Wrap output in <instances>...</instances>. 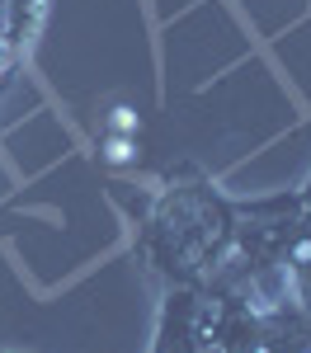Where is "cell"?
<instances>
[{
	"label": "cell",
	"instance_id": "obj_2",
	"mask_svg": "<svg viewBox=\"0 0 311 353\" xmlns=\"http://www.w3.org/2000/svg\"><path fill=\"white\" fill-rule=\"evenodd\" d=\"M109 128H113V132H137V113H132V109H113Z\"/></svg>",
	"mask_w": 311,
	"mask_h": 353
},
{
	"label": "cell",
	"instance_id": "obj_1",
	"mask_svg": "<svg viewBox=\"0 0 311 353\" xmlns=\"http://www.w3.org/2000/svg\"><path fill=\"white\" fill-rule=\"evenodd\" d=\"M104 156L123 165V161H132V156H137V146H132L128 137H109V151H104Z\"/></svg>",
	"mask_w": 311,
	"mask_h": 353
}]
</instances>
